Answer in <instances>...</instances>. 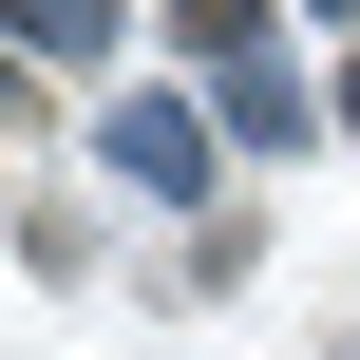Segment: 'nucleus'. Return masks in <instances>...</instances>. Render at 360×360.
Wrapping results in <instances>:
<instances>
[{
    "label": "nucleus",
    "instance_id": "1",
    "mask_svg": "<svg viewBox=\"0 0 360 360\" xmlns=\"http://www.w3.org/2000/svg\"><path fill=\"white\" fill-rule=\"evenodd\" d=\"M114 171H133V190H209V133H190L171 95H114Z\"/></svg>",
    "mask_w": 360,
    "mask_h": 360
},
{
    "label": "nucleus",
    "instance_id": "2",
    "mask_svg": "<svg viewBox=\"0 0 360 360\" xmlns=\"http://www.w3.org/2000/svg\"><path fill=\"white\" fill-rule=\"evenodd\" d=\"M342 114H360V57H342Z\"/></svg>",
    "mask_w": 360,
    "mask_h": 360
}]
</instances>
